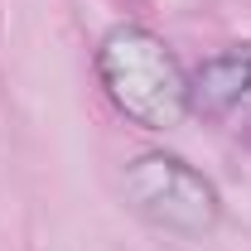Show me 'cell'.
I'll return each instance as SVG.
<instances>
[{"label":"cell","instance_id":"2","mask_svg":"<svg viewBox=\"0 0 251 251\" xmlns=\"http://www.w3.org/2000/svg\"><path fill=\"white\" fill-rule=\"evenodd\" d=\"M126 193H130L140 218H150L155 227H169V232L198 237V232H208L218 222V193H213V184L174 155L135 159L126 169Z\"/></svg>","mask_w":251,"mask_h":251},{"label":"cell","instance_id":"3","mask_svg":"<svg viewBox=\"0 0 251 251\" xmlns=\"http://www.w3.org/2000/svg\"><path fill=\"white\" fill-rule=\"evenodd\" d=\"M188 101L222 121H251V44L203 63L188 82Z\"/></svg>","mask_w":251,"mask_h":251},{"label":"cell","instance_id":"1","mask_svg":"<svg viewBox=\"0 0 251 251\" xmlns=\"http://www.w3.org/2000/svg\"><path fill=\"white\" fill-rule=\"evenodd\" d=\"M97 73L106 82V97L145 130H169L184 121L188 77L179 58L150 29H140V25L111 29L97 49Z\"/></svg>","mask_w":251,"mask_h":251}]
</instances>
